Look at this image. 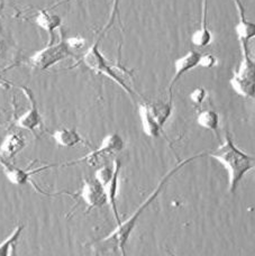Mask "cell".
<instances>
[{"mask_svg": "<svg viewBox=\"0 0 255 256\" xmlns=\"http://www.w3.org/2000/svg\"><path fill=\"white\" fill-rule=\"evenodd\" d=\"M209 156L224 166L228 172V189L230 194H234L243 178L254 168V156L238 148L228 134H226L225 140L220 148L209 153Z\"/></svg>", "mask_w": 255, "mask_h": 256, "instance_id": "cell-1", "label": "cell"}, {"mask_svg": "<svg viewBox=\"0 0 255 256\" xmlns=\"http://www.w3.org/2000/svg\"><path fill=\"white\" fill-rule=\"evenodd\" d=\"M202 156H204V154L194 155V156L186 158V160H184V161L178 164L176 168H173L171 171L168 172L166 174L163 176V179L160 181V184H158L156 188L154 189L151 192V194H150L148 198L144 200V202L140 206L138 210H136V212L132 214V216L127 219L125 222H120V225H118L116 230H114L110 235L104 237V238L102 240V243H106V244L114 246V248L120 250L122 255H125L126 244L130 240L132 232H133V230H134L136 224H138V222L140 214H142L144 210L146 209L148 206L156 199V196L160 194V192L163 190V188H164V186L168 184V181L171 180V178L174 176L178 171H180L181 168L186 166L188 163H191L192 161H194V160H197Z\"/></svg>", "mask_w": 255, "mask_h": 256, "instance_id": "cell-2", "label": "cell"}, {"mask_svg": "<svg viewBox=\"0 0 255 256\" xmlns=\"http://www.w3.org/2000/svg\"><path fill=\"white\" fill-rule=\"evenodd\" d=\"M71 56V48L68 45L66 40H61L56 44H48V46L35 52L28 61L32 66L38 70H48L58 62L66 60L68 56Z\"/></svg>", "mask_w": 255, "mask_h": 256, "instance_id": "cell-3", "label": "cell"}, {"mask_svg": "<svg viewBox=\"0 0 255 256\" xmlns=\"http://www.w3.org/2000/svg\"><path fill=\"white\" fill-rule=\"evenodd\" d=\"M84 63L86 64V68H90V70L94 71L96 73H100V74L106 76L114 82H116V84L122 86L124 91H126L128 94H133V91L130 90L126 82L118 76V73L114 70L110 66H109L106 58L102 56V53L100 52V50L98 48L97 43L91 45V48H89L88 51L86 52L84 56Z\"/></svg>", "mask_w": 255, "mask_h": 256, "instance_id": "cell-4", "label": "cell"}, {"mask_svg": "<svg viewBox=\"0 0 255 256\" xmlns=\"http://www.w3.org/2000/svg\"><path fill=\"white\" fill-rule=\"evenodd\" d=\"M232 88L244 98L254 97V62L248 53H243L238 70L230 79Z\"/></svg>", "mask_w": 255, "mask_h": 256, "instance_id": "cell-5", "label": "cell"}, {"mask_svg": "<svg viewBox=\"0 0 255 256\" xmlns=\"http://www.w3.org/2000/svg\"><path fill=\"white\" fill-rule=\"evenodd\" d=\"M124 140L122 138L120 135L117 134V132H112V134H108L102 140L100 148L94 150L89 155H86V158H81V161H86L89 166H97L102 158L120 153L124 148Z\"/></svg>", "mask_w": 255, "mask_h": 256, "instance_id": "cell-6", "label": "cell"}, {"mask_svg": "<svg viewBox=\"0 0 255 256\" xmlns=\"http://www.w3.org/2000/svg\"><path fill=\"white\" fill-rule=\"evenodd\" d=\"M80 198L84 201L89 209L104 207L108 202L104 186L96 178L84 179L82 189L80 192Z\"/></svg>", "mask_w": 255, "mask_h": 256, "instance_id": "cell-7", "label": "cell"}, {"mask_svg": "<svg viewBox=\"0 0 255 256\" xmlns=\"http://www.w3.org/2000/svg\"><path fill=\"white\" fill-rule=\"evenodd\" d=\"M22 91L25 94L27 99L30 100V108L28 112H25L24 115H22L20 118H18L16 122V125L17 127L22 128V130L35 132V130L40 126V122H42L38 108V104H36V99L34 97L33 91L30 89L26 88V86H22Z\"/></svg>", "mask_w": 255, "mask_h": 256, "instance_id": "cell-8", "label": "cell"}, {"mask_svg": "<svg viewBox=\"0 0 255 256\" xmlns=\"http://www.w3.org/2000/svg\"><path fill=\"white\" fill-rule=\"evenodd\" d=\"M114 174L110 181L104 186V190H106L107 194V200L108 204L110 206L112 212L114 214V217H115V220L117 222V226L120 225V214H118L117 209V194H118V184H120V176L122 171V163L120 160H115L114 161Z\"/></svg>", "mask_w": 255, "mask_h": 256, "instance_id": "cell-9", "label": "cell"}, {"mask_svg": "<svg viewBox=\"0 0 255 256\" xmlns=\"http://www.w3.org/2000/svg\"><path fill=\"white\" fill-rule=\"evenodd\" d=\"M27 140L20 132H10L0 144V158L10 160L20 154L26 148Z\"/></svg>", "mask_w": 255, "mask_h": 256, "instance_id": "cell-10", "label": "cell"}, {"mask_svg": "<svg viewBox=\"0 0 255 256\" xmlns=\"http://www.w3.org/2000/svg\"><path fill=\"white\" fill-rule=\"evenodd\" d=\"M199 58L200 54L196 51H189L188 53H186L184 56L176 58L174 61V76H173L170 84V91L173 88V86L176 84V82L179 80L182 76L198 66Z\"/></svg>", "mask_w": 255, "mask_h": 256, "instance_id": "cell-11", "label": "cell"}, {"mask_svg": "<svg viewBox=\"0 0 255 256\" xmlns=\"http://www.w3.org/2000/svg\"><path fill=\"white\" fill-rule=\"evenodd\" d=\"M0 164H2L4 176H7L9 182H12V184L16 186H25L30 181V176L35 173L30 170H24V168L12 166V164L6 162L2 158H0Z\"/></svg>", "mask_w": 255, "mask_h": 256, "instance_id": "cell-12", "label": "cell"}, {"mask_svg": "<svg viewBox=\"0 0 255 256\" xmlns=\"http://www.w3.org/2000/svg\"><path fill=\"white\" fill-rule=\"evenodd\" d=\"M35 22L40 28H42L50 34V38H51L50 44H52L54 30L60 28V26L62 25L61 17L48 10H40L38 16L35 17Z\"/></svg>", "mask_w": 255, "mask_h": 256, "instance_id": "cell-13", "label": "cell"}, {"mask_svg": "<svg viewBox=\"0 0 255 256\" xmlns=\"http://www.w3.org/2000/svg\"><path fill=\"white\" fill-rule=\"evenodd\" d=\"M140 118L142 122V130L148 137H158L162 128L158 126L156 118L150 112L148 104H140Z\"/></svg>", "mask_w": 255, "mask_h": 256, "instance_id": "cell-14", "label": "cell"}, {"mask_svg": "<svg viewBox=\"0 0 255 256\" xmlns=\"http://www.w3.org/2000/svg\"><path fill=\"white\" fill-rule=\"evenodd\" d=\"M53 140L61 148H74L82 142V137L74 128H62L53 132Z\"/></svg>", "mask_w": 255, "mask_h": 256, "instance_id": "cell-15", "label": "cell"}, {"mask_svg": "<svg viewBox=\"0 0 255 256\" xmlns=\"http://www.w3.org/2000/svg\"><path fill=\"white\" fill-rule=\"evenodd\" d=\"M206 0L204 2V12H202V22L200 28L194 32L191 36V42H192L194 45L198 48H204L207 45L210 44L212 35L210 33V30L207 28V22H206Z\"/></svg>", "mask_w": 255, "mask_h": 256, "instance_id": "cell-16", "label": "cell"}, {"mask_svg": "<svg viewBox=\"0 0 255 256\" xmlns=\"http://www.w3.org/2000/svg\"><path fill=\"white\" fill-rule=\"evenodd\" d=\"M24 228H25L24 225H22V224H20V225L12 230V234L9 235L7 238L0 243V256L15 255L18 240L20 238Z\"/></svg>", "mask_w": 255, "mask_h": 256, "instance_id": "cell-17", "label": "cell"}, {"mask_svg": "<svg viewBox=\"0 0 255 256\" xmlns=\"http://www.w3.org/2000/svg\"><path fill=\"white\" fill-rule=\"evenodd\" d=\"M150 112L156 118V122L161 128L166 125V122L169 120V118L172 115V104L170 102H156L153 104H148Z\"/></svg>", "mask_w": 255, "mask_h": 256, "instance_id": "cell-18", "label": "cell"}, {"mask_svg": "<svg viewBox=\"0 0 255 256\" xmlns=\"http://www.w3.org/2000/svg\"><path fill=\"white\" fill-rule=\"evenodd\" d=\"M197 124L207 130L217 132L220 126V115L212 109H207L197 116Z\"/></svg>", "mask_w": 255, "mask_h": 256, "instance_id": "cell-19", "label": "cell"}, {"mask_svg": "<svg viewBox=\"0 0 255 256\" xmlns=\"http://www.w3.org/2000/svg\"><path fill=\"white\" fill-rule=\"evenodd\" d=\"M112 174H114V164H112V166H104L100 168L99 170L96 171L94 178L104 186L109 181H110V179L112 178Z\"/></svg>", "mask_w": 255, "mask_h": 256, "instance_id": "cell-20", "label": "cell"}, {"mask_svg": "<svg viewBox=\"0 0 255 256\" xmlns=\"http://www.w3.org/2000/svg\"><path fill=\"white\" fill-rule=\"evenodd\" d=\"M207 91L202 86H199V88H196L192 92L189 94V98L191 102H192L194 104H202L204 100L207 98Z\"/></svg>", "mask_w": 255, "mask_h": 256, "instance_id": "cell-21", "label": "cell"}, {"mask_svg": "<svg viewBox=\"0 0 255 256\" xmlns=\"http://www.w3.org/2000/svg\"><path fill=\"white\" fill-rule=\"evenodd\" d=\"M216 64H217L216 58L212 56V54H204V56H202V54H200L198 66H202L204 68H210L215 66Z\"/></svg>", "mask_w": 255, "mask_h": 256, "instance_id": "cell-22", "label": "cell"}, {"mask_svg": "<svg viewBox=\"0 0 255 256\" xmlns=\"http://www.w3.org/2000/svg\"><path fill=\"white\" fill-rule=\"evenodd\" d=\"M120 0H112V12H110V16H109V22L108 24L104 27V32L110 28V26L114 24V22H115V17H116V14L118 12V6H120Z\"/></svg>", "mask_w": 255, "mask_h": 256, "instance_id": "cell-23", "label": "cell"}, {"mask_svg": "<svg viewBox=\"0 0 255 256\" xmlns=\"http://www.w3.org/2000/svg\"><path fill=\"white\" fill-rule=\"evenodd\" d=\"M2 48H4V43L0 42V53H2Z\"/></svg>", "mask_w": 255, "mask_h": 256, "instance_id": "cell-24", "label": "cell"}]
</instances>
